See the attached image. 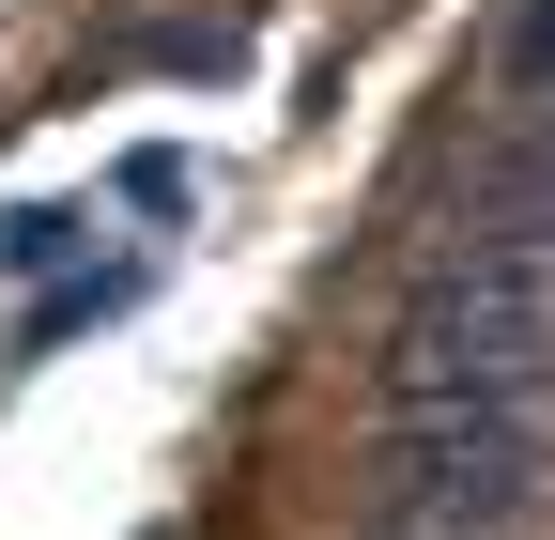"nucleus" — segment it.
<instances>
[{
    "instance_id": "1",
    "label": "nucleus",
    "mask_w": 555,
    "mask_h": 540,
    "mask_svg": "<svg viewBox=\"0 0 555 540\" xmlns=\"http://www.w3.org/2000/svg\"><path fill=\"white\" fill-rule=\"evenodd\" d=\"M555 356V279L540 247H433L416 294L386 324V417H494V401H540Z\"/></svg>"
},
{
    "instance_id": "2",
    "label": "nucleus",
    "mask_w": 555,
    "mask_h": 540,
    "mask_svg": "<svg viewBox=\"0 0 555 540\" xmlns=\"http://www.w3.org/2000/svg\"><path fill=\"white\" fill-rule=\"evenodd\" d=\"M525 525H540V401L401 417L386 479H371V540H525Z\"/></svg>"
}]
</instances>
